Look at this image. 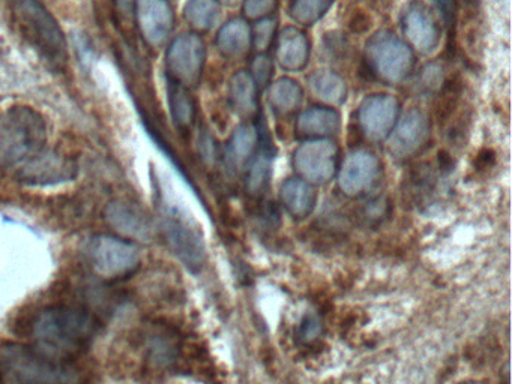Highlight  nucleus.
<instances>
[{"mask_svg":"<svg viewBox=\"0 0 512 384\" xmlns=\"http://www.w3.org/2000/svg\"><path fill=\"white\" fill-rule=\"evenodd\" d=\"M97 330L95 315L80 306H49L32 321V336L38 348L50 356L80 353L91 344Z\"/></svg>","mask_w":512,"mask_h":384,"instance_id":"f257e3e1","label":"nucleus"},{"mask_svg":"<svg viewBox=\"0 0 512 384\" xmlns=\"http://www.w3.org/2000/svg\"><path fill=\"white\" fill-rule=\"evenodd\" d=\"M47 143V123L34 108L14 105L0 113V161L23 164L43 152Z\"/></svg>","mask_w":512,"mask_h":384,"instance_id":"f03ea898","label":"nucleus"},{"mask_svg":"<svg viewBox=\"0 0 512 384\" xmlns=\"http://www.w3.org/2000/svg\"><path fill=\"white\" fill-rule=\"evenodd\" d=\"M0 368L13 384H73V375L40 348L19 342L0 345Z\"/></svg>","mask_w":512,"mask_h":384,"instance_id":"7ed1b4c3","label":"nucleus"},{"mask_svg":"<svg viewBox=\"0 0 512 384\" xmlns=\"http://www.w3.org/2000/svg\"><path fill=\"white\" fill-rule=\"evenodd\" d=\"M86 263L103 278H125L140 267L139 246L131 240L109 234H95L83 242Z\"/></svg>","mask_w":512,"mask_h":384,"instance_id":"20e7f679","label":"nucleus"},{"mask_svg":"<svg viewBox=\"0 0 512 384\" xmlns=\"http://www.w3.org/2000/svg\"><path fill=\"white\" fill-rule=\"evenodd\" d=\"M10 3L35 47L52 62H64L67 59L64 32L41 0H10Z\"/></svg>","mask_w":512,"mask_h":384,"instance_id":"39448f33","label":"nucleus"},{"mask_svg":"<svg viewBox=\"0 0 512 384\" xmlns=\"http://www.w3.org/2000/svg\"><path fill=\"white\" fill-rule=\"evenodd\" d=\"M160 225L170 252L191 273H199L206 263V246L199 231L178 209L170 206L164 207L161 212Z\"/></svg>","mask_w":512,"mask_h":384,"instance_id":"423d86ee","label":"nucleus"},{"mask_svg":"<svg viewBox=\"0 0 512 384\" xmlns=\"http://www.w3.org/2000/svg\"><path fill=\"white\" fill-rule=\"evenodd\" d=\"M368 68L389 83L404 80L412 71L413 54L394 33L379 32L367 44Z\"/></svg>","mask_w":512,"mask_h":384,"instance_id":"0eeeda50","label":"nucleus"},{"mask_svg":"<svg viewBox=\"0 0 512 384\" xmlns=\"http://www.w3.org/2000/svg\"><path fill=\"white\" fill-rule=\"evenodd\" d=\"M205 44L194 33L178 36L167 51V71L170 80L182 86H196L205 63Z\"/></svg>","mask_w":512,"mask_h":384,"instance_id":"6e6552de","label":"nucleus"},{"mask_svg":"<svg viewBox=\"0 0 512 384\" xmlns=\"http://www.w3.org/2000/svg\"><path fill=\"white\" fill-rule=\"evenodd\" d=\"M293 165L305 182L325 185L337 173V146L326 140L308 141L296 150Z\"/></svg>","mask_w":512,"mask_h":384,"instance_id":"1a4fd4ad","label":"nucleus"},{"mask_svg":"<svg viewBox=\"0 0 512 384\" xmlns=\"http://www.w3.org/2000/svg\"><path fill=\"white\" fill-rule=\"evenodd\" d=\"M77 165L73 159L58 152H40L17 168L20 182L32 186L58 185L76 177Z\"/></svg>","mask_w":512,"mask_h":384,"instance_id":"9d476101","label":"nucleus"},{"mask_svg":"<svg viewBox=\"0 0 512 384\" xmlns=\"http://www.w3.org/2000/svg\"><path fill=\"white\" fill-rule=\"evenodd\" d=\"M379 174V159L373 153L358 150L344 159L343 167L338 174V185L344 194L358 197L376 185Z\"/></svg>","mask_w":512,"mask_h":384,"instance_id":"9b49d317","label":"nucleus"},{"mask_svg":"<svg viewBox=\"0 0 512 384\" xmlns=\"http://www.w3.org/2000/svg\"><path fill=\"white\" fill-rule=\"evenodd\" d=\"M136 17L149 44L160 47L169 39L175 17L167 0H136Z\"/></svg>","mask_w":512,"mask_h":384,"instance_id":"f8f14e48","label":"nucleus"},{"mask_svg":"<svg viewBox=\"0 0 512 384\" xmlns=\"http://www.w3.org/2000/svg\"><path fill=\"white\" fill-rule=\"evenodd\" d=\"M397 114V99L389 95H374L359 107V123L368 138L379 141L388 137Z\"/></svg>","mask_w":512,"mask_h":384,"instance_id":"ddd939ff","label":"nucleus"},{"mask_svg":"<svg viewBox=\"0 0 512 384\" xmlns=\"http://www.w3.org/2000/svg\"><path fill=\"white\" fill-rule=\"evenodd\" d=\"M107 222L119 233L133 239H149L152 222L149 216L137 204L125 200H113L104 209Z\"/></svg>","mask_w":512,"mask_h":384,"instance_id":"4468645a","label":"nucleus"},{"mask_svg":"<svg viewBox=\"0 0 512 384\" xmlns=\"http://www.w3.org/2000/svg\"><path fill=\"white\" fill-rule=\"evenodd\" d=\"M430 126L424 114L418 110L409 111L401 120L391 137V152L397 158H410L425 146Z\"/></svg>","mask_w":512,"mask_h":384,"instance_id":"2eb2a0df","label":"nucleus"},{"mask_svg":"<svg viewBox=\"0 0 512 384\" xmlns=\"http://www.w3.org/2000/svg\"><path fill=\"white\" fill-rule=\"evenodd\" d=\"M403 30L421 53H431L439 44V27L421 3H415L404 14Z\"/></svg>","mask_w":512,"mask_h":384,"instance_id":"dca6fc26","label":"nucleus"},{"mask_svg":"<svg viewBox=\"0 0 512 384\" xmlns=\"http://www.w3.org/2000/svg\"><path fill=\"white\" fill-rule=\"evenodd\" d=\"M257 135H259V153L251 162L247 177V188L253 195L262 194L268 186L272 162V141L265 122H260Z\"/></svg>","mask_w":512,"mask_h":384,"instance_id":"f3484780","label":"nucleus"},{"mask_svg":"<svg viewBox=\"0 0 512 384\" xmlns=\"http://www.w3.org/2000/svg\"><path fill=\"white\" fill-rule=\"evenodd\" d=\"M281 203L293 218H307L316 206L313 185L302 179H289L281 186Z\"/></svg>","mask_w":512,"mask_h":384,"instance_id":"a211bd4d","label":"nucleus"},{"mask_svg":"<svg viewBox=\"0 0 512 384\" xmlns=\"http://www.w3.org/2000/svg\"><path fill=\"white\" fill-rule=\"evenodd\" d=\"M308 41L301 30L289 29L281 33L280 44H278L277 56L281 66L289 71H299L307 65Z\"/></svg>","mask_w":512,"mask_h":384,"instance_id":"6ab92c4d","label":"nucleus"},{"mask_svg":"<svg viewBox=\"0 0 512 384\" xmlns=\"http://www.w3.org/2000/svg\"><path fill=\"white\" fill-rule=\"evenodd\" d=\"M338 128H340V116L337 111L313 108L301 114L296 131L301 137H323V135L335 134Z\"/></svg>","mask_w":512,"mask_h":384,"instance_id":"aec40b11","label":"nucleus"},{"mask_svg":"<svg viewBox=\"0 0 512 384\" xmlns=\"http://www.w3.org/2000/svg\"><path fill=\"white\" fill-rule=\"evenodd\" d=\"M146 359L157 366H169L178 357L179 345L175 336L166 330H152L145 339Z\"/></svg>","mask_w":512,"mask_h":384,"instance_id":"412c9836","label":"nucleus"},{"mask_svg":"<svg viewBox=\"0 0 512 384\" xmlns=\"http://www.w3.org/2000/svg\"><path fill=\"white\" fill-rule=\"evenodd\" d=\"M257 144H259V135H257L256 129L250 125L239 126L233 132L229 146H227V159L232 162L233 167H244L253 158Z\"/></svg>","mask_w":512,"mask_h":384,"instance_id":"4be33fe9","label":"nucleus"},{"mask_svg":"<svg viewBox=\"0 0 512 384\" xmlns=\"http://www.w3.org/2000/svg\"><path fill=\"white\" fill-rule=\"evenodd\" d=\"M250 27L242 20L227 23L218 33L217 44L229 57H241L250 47Z\"/></svg>","mask_w":512,"mask_h":384,"instance_id":"5701e85b","label":"nucleus"},{"mask_svg":"<svg viewBox=\"0 0 512 384\" xmlns=\"http://www.w3.org/2000/svg\"><path fill=\"white\" fill-rule=\"evenodd\" d=\"M230 101L242 116H250L256 111V84L247 72L241 71L233 75L230 83Z\"/></svg>","mask_w":512,"mask_h":384,"instance_id":"b1692460","label":"nucleus"},{"mask_svg":"<svg viewBox=\"0 0 512 384\" xmlns=\"http://www.w3.org/2000/svg\"><path fill=\"white\" fill-rule=\"evenodd\" d=\"M169 104L173 120L179 129L190 128L194 120V102L187 87L169 78Z\"/></svg>","mask_w":512,"mask_h":384,"instance_id":"393cba45","label":"nucleus"},{"mask_svg":"<svg viewBox=\"0 0 512 384\" xmlns=\"http://www.w3.org/2000/svg\"><path fill=\"white\" fill-rule=\"evenodd\" d=\"M310 86L323 101L340 104L346 99V83L332 72L317 71L310 77Z\"/></svg>","mask_w":512,"mask_h":384,"instance_id":"a878e982","label":"nucleus"},{"mask_svg":"<svg viewBox=\"0 0 512 384\" xmlns=\"http://www.w3.org/2000/svg\"><path fill=\"white\" fill-rule=\"evenodd\" d=\"M302 101V90L295 81L284 78L271 89V104L278 113H293Z\"/></svg>","mask_w":512,"mask_h":384,"instance_id":"bb28decb","label":"nucleus"},{"mask_svg":"<svg viewBox=\"0 0 512 384\" xmlns=\"http://www.w3.org/2000/svg\"><path fill=\"white\" fill-rule=\"evenodd\" d=\"M217 2L215 0H188L185 5V18L197 30H209L218 18Z\"/></svg>","mask_w":512,"mask_h":384,"instance_id":"cd10ccee","label":"nucleus"},{"mask_svg":"<svg viewBox=\"0 0 512 384\" xmlns=\"http://www.w3.org/2000/svg\"><path fill=\"white\" fill-rule=\"evenodd\" d=\"M332 2L334 0H295L292 8H290V12H292V17L298 23L311 26L328 11Z\"/></svg>","mask_w":512,"mask_h":384,"instance_id":"c85d7f7f","label":"nucleus"},{"mask_svg":"<svg viewBox=\"0 0 512 384\" xmlns=\"http://www.w3.org/2000/svg\"><path fill=\"white\" fill-rule=\"evenodd\" d=\"M254 78H256L257 84H259L260 89L268 86L269 80H271L272 72H274V66H272L271 59L265 54H260L254 59L253 65Z\"/></svg>","mask_w":512,"mask_h":384,"instance_id":"c756f323","label":"nucleus"},{"mask_svg":"<svg viewBox=\"0 0 512 384\" xmlns=\"http://www.w3.org/2000/svg\"><path fill=\"white\" fill-rule=\"evenodd\" d=\"M275 20H263L257 23L256 32H254V44L259 50H268L274 36Z\"/></svg>","mask_w":512,"mask_h":384,"instance_id":"7c9ffc66","label":"nucleus"},{"mask_svg":"<svg viewBox=\"0 0 512 384\" xmlns=\"http://www.w3.org/2000/svg\"><path fill=\"white\" fill-rule=\"evenodd\" d=\"M277 0H245V15L250 18H259L274 11Z\"/></svg>","mask_w":512,"mask_h":384,"instance_id":"2f4dec72","label":"nucleus"},{"mask_svg":"<svg viewBox=\"0 0 512 384\" xmlns=\"http://www.w3.org/2000/svg\"><path fill=\"white\" fill-rule=\"evenodd\" d=\"M442 66L430 65L422 71L421 74V86L425 90L439 89L442 87Z\"/></svg>","mask_w":512,"mask_h":384,"instance_id":"473e14b6","label":"nucleus"},{"mask_svg":"<svg viewBox=\"0 0 512 384\" xmlns=\"http://www.w3.org/2000/svg\"><path fill=\"white\" fill-rule=\"evenodd\" d=\"M320 321L313 315H307L301 323V338L311 341L320 333Z\"/></svg>","mask_w":512,"mask_h":384,"instance_id":"72a5a7b5","label":"nucleus"},{"mask_svg":"<svg viewBox=\"0 0 512 384\" xmlns=\"http://www.w3.org/2000/svg\"><path fill=\"white\" fill-rule=\"evenodd\" d=\"M370 23V17L359 12V14L353 15L352 21H350V27H352L353 32L362 33L370 29Z\"/></svg>","mask_w":512,"mask_h":384,"instance_id":"f704fd0d","label":"nucleus"},{"mask_svg":"<svg viewBox=\"0 0 512 384\" xmlns=\"http://www.w3.org/2000/svg\"><path fill=\"white\" fill-rule=\"evenodd\" d=\"M442 11L443 17H445L446 23L451 24L454 20L455 15V0H434Z\"/></svg>","mask_w":512,"mask_h":384,"instance_id":"c9c22d12","label":"nucleus"},{"mask_svg":"<svg viewBox=\"0 0 512 384\" xmlns=\"http://www.w3.org/2000/svg\"><path fill=\"white\" fill-rule=\"evenodd\" d=\"M458 384H485V383H482V381L466 380V381H461V383H458Z\"/></svg>","mask_w":512,"mask_h":384,"instance_id":"e433bc0d","label":"nucleus"},{"mask_svg":"<svg viewBox=\"0 0 512 384\" xmlns=\"http://www.w3.org/2000/svg\"><path fill=\"white\" fill-rule=\"evenodd\" d=\"M221 2L227 3V5H233V3L238 2V0H221Z\"/></svg>","mask_w":512,"mask_h":384,"instance_id":"4c0bfd02","label":"nucleus"},{"mask_svg":"<svg viewBox=\"0 0 512 384\" xmlns=\"http://www.w3.org/2000/svg\"><path fill=\"white\" fill-rule=\"evenodd\" d=\"M0 384H4V383H2V377H0Z\"/></svg>","mask_w":512,"mask_h":384,"instance_id":"58836bf2","label":"nucleus"}]
</instances>
